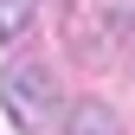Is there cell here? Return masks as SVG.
<instances>
[{
	"label": "cell",
	"instance_id": "1",
	"mask_svg": "<svg viewBox=\"0 0 135 135\" xmlns=\"http://www.w3.org/2000/svg\"><path fill=\"white\" fill-rule=\"evenodd\" d=\"M135 26V0H71L64 7V45L77 64H109Z\"/></svg>",
	"mask_w": 135,
	"mask_h": 135
},
{
	"label": "cell",
	"instance_id": "2",
	"mask_svg": "<svg viewBox=\"0 0 135 135\" xmlns=\"http://www.w3.org/2000/svg\"><path fill=\"white\" fill-rule=\"evenodd\" d=\"M0 103H7V116L20 122L26 135H45L58 122V77H52V64H39V58H13L7 64V77H0Z\"/></svg>",
	"mask_w": 135,
	"mask_h": 135
},
{
	"label": "cell",
	"instance_id": "3",
	"mask_svg": "<svg viewBox=\"0 0 135 135\" xmlns=\"http://www.w3.org/2000/svg\"><path fill=\"white\" fill-rule=\"evenodd\" d=\"M64 135H122V122L103 109V103H71V116H64Z\"/></svg>",
	"mask_w": 135,
	"mask_h": 135
},
{
	"label": "cell",
	"instance_id": "4",
	"mask_svg": "<svg viewBox=\"0 0 135 135\" xmlns=\"http://www.w3.org/2000/svg\"><path fill=\"white\" fill-rule=\"evenodd\" d=\"M39 13V0H0V39H20Z\"/></svg>",
	"mask_w": 135,
	"mask_h": 135
}]
</instances>
